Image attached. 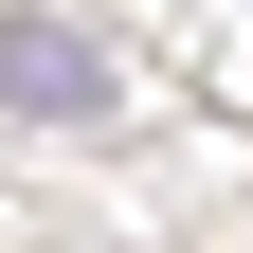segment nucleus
Instances as JSON below:
<instances>
[{
	"label": "nucleus",
	"mask_w": 253,
	"mask_h": 253,
	"mask_svg": "<svg viewBox=\"0 0 253 253\" xmlns=\"http://www.w3.org/2000/svg\"><path fill=\"white\" fill-rule=\"evenodd\" d=\"M0 109H18V126H90V109H109V54H90L54 0H18V18H0Z\"/></svg>",
	"instance_id": "f257e3e1"
}]
</instances>
